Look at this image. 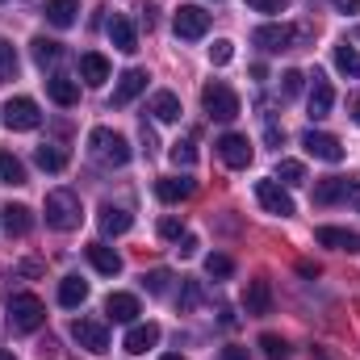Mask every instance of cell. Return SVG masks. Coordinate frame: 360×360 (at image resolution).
Returning <instances> with one entry per match:
<instances>
[{
    "label": "cell",
    "mask_w": 360,
    "mask_h": 360,
    "mask_svg": "<svg viewBox=\"0 0 360 360\" xmlns=\"http://www.w3.org/2000/svg\"><path fill=\"white\" fill-rule=\"evenodd\" d=\"M84 222V205L72 188H55L46 193V226L51 231H76Z\"/></svg>",
    "instance_id": "obj_1"
},
{
    "label": "cell",
    "mask_w": 360,
    "mask_h": 360,
    "mask_svg": "<svg viewBox=\"0 0 360 360\" xmlns=\"http://www.w3.org/2000/svg\"><path fill=\"white\" fill-rule=\"evenodd\" d=\"M89 151H92V160L105 164V168L130 164V143H126V134H117V130H109V126H96L89 134Z\"/></svg>",
    "instance_id": "obj_2"
},
{
    "label": "cell",
    "mask_w": 360,
    "mask_h": 360,
    "mask_svg": "<svg viewBox=\"0 0 360 360\" xmlns=\"http://www.w3.org/2000/svg\"><path fill=\"white\" fill-rule=\"evenodd\" d=\"M8 323H13V331H38L42 323H46V306L34 297V293H13L8 297Z\"/></svg>",
    "instance_id": "obj_3"
},
{
    "label": "cell",
    "mask_w": 360,
    "mask_h": 360,
    "mask_svg": "<svg viewBox=\"0 0 360 360\" xmlns=\"http://www.w3.org/2000/svg\"><path fill=\"white\" fill-rule=\"evenodd\" d=\"M201 105H205V113H210L214 122H235V117H239V96L226 89L222 80H214V84L201 89Z\"/></svg>",
    "instance_id": "obj_4"
},
{
    "label": "cell",
    "mask_w": 360,
    "mask_h": 360,
    "mask_svg": "<svg viewBox=\"0 0 360 360\" xmlns=\"http://www.w3.org/2000/svg\"><path fill=\"white\" fill-rule=\"evenodd\" d=\"M306 38H310L306 25H297V30H289V25H260V30L252 34V42H256L260 51H293V46L306 42Z\"/></svg>",
    "instance_id": "obj_5"
},
{
    "label": "cell",
    "mask_w": 360,
    "mask_h": 360,
    "mask_svg": "<svg viewBox=\"0 0 360 360\" xmlns=\"http://www.w3.org/2000/svg\"><path fill=\"white\" fill-rule=\"evenodd\" d=\"M4 126L8 130H38L42 126V109H38V101H30V96H13V101H4Z\"/></svg>",
    "instance_id": "obj_6"
},
{
    "label": "cell",
    "mask_w": 360,
    "mask_h": 360,
    "mask_svg": "<svg viewBox=\"0 0 360 360\" xmlns=\"http://www.w3.org/2000/svg\"><path fill=\"white\" fill-rule=\"evenodd\" d=\"M172 30H176V38H184V42H197V38L210 34V13L201 4H180L176 17H172Z\"/></svg>",
    "instance_id": "obj_7"
},
{
    "label": "cell",
    "mask_w": 360,
    "mask_h": 360,
    "mask_svg": "<svg viewBox=\"0 0 360 360\" xmlns=\"http://www.w3.org/2000/svg\"><path fill=\"white\" fill-rule=\"evenodd\" d=\"M302 147H306L314 160H323V164H340V160H344V143H340L335 134H327V130H306V134H302Z\"/></svg>",
    "instance_id": "obj_8"
},
{
    "label": "cell",
    "mask_w": 360,
    "mask_h": 360,
    "mask_svg": "<svg viewBox=\"0 0 360 360\" xmlns=\"http://www.w3.org/2000/svg\"><path fill=\"white\" fill-rule=\"evenodd\" d=\"M72 340H76L84 352H92V356H101V352L109 348V331H105V323H96V319H76V323H72Z\"/></svg>",
    "instance_id": "obj_9"
},
{
    "label": "cell",
    "mask_w": 360,
    "mask_h": 360,
    "mask_svg": "<svg viewBox=\"0 0 360 360\" xmlns=\"http://www.w3.org/2000/svg\"><path fill=\"white\" fill-rule=\"evenodd\" d=\"M256 197H260V205L276 214V218H293V197L281 188V180H256Z\"/></svg>",
    "instance_id": "obj_10"
},
{
    "label": "cell",
    "mask_w": 360,
    "mask_h": 360,
    "mask_svg": "<svg viewBox=\"0 0 360 360\" xmlns=\"http://www.w3.org/2000/svg\"><path fill=\"white\" fill-rule=\"evenodd\" d=\"M218 155H222L226 168H248V164H252V143H248V134H222V139H218Z\"/></svg>",
    "instance_id": "obj_11"
},
{
    "label": "cell",
    "mask_w": 360,
    "mask_h": 360,
    "mask_svg": "<svg viewBox=\"0 0 360 360\" xmlns=\"http://www.w3.org/2000/svg\"><path fill=\"white\" fill-rule=\"evenodd\" d=\"M314 239L323 243V248H335V252H360V235L356 231H348V226H319L314 231Z\"/></svg>",
    "instance_id": "obj_12"
},
{
    "label": "cell",
    "mask_w": 360,
    "mask_h": 360,
    "mask_svg": "<svg viewBox=\"0 0 360 360\" xmlns=\"http://www.w3.org/2000/svg\"><path fill=\"white\" fill-rule=\"evenodd\" d=\"M306 105H310V117H314V122H323V117L331 113V105H335V92H331V84H327L319 72H314V84H310Z\"/></svg>",
    "instance_id": "obj_13"
},
{
    "label": "cell",
    "mask_w": 360,
    "mask_h": 360,
    "mask_svg": "<svg viewBox=\"0 0 360 360\" xmlns=\"http://www.w3.org/2000/svg\"><path fill=\"white\" fill-rule=\"evenodd\" d=\"M109 42H113V51H122V55H134L139 51V34H134V25L126 21V17H109Z\"/></svg>",
    "instance_id": "obj_14"
},
{
    "label": "cell",
    "mask_w": 360,
    "mask_h": 360,
    "mask_svg": "<svg viewBox=\"0 0 360 360\" xmlns=\"http://www.w3.org/2000/svg\"><path fill=\"white\" fill-rule=\"evenodd\" d=\"M155 344H160V327H155V323H134V327L126 331V352H134V356L151 352Z\"/></svg>",
    "instance_id": "obj_15"
},
{
    "label": "cell",
    "mask_w": 360,
    "mask_h": 360,
    "mask_svg": "<svg viewBox=\"0 0 360 360\" xmlns=\"http://www.w3.org/2000/svg\"><path fill=\"white\" fill-rule=\"evenodd\" d=\"M143 89H147V72H143V68L122 72V76H117V89H113V105H130Z\"/></svg>",
    "instance_id": "obj_16"
},
{
    "label": "cell",
    "mask_w": 360,
    "mask_h": 360,
    "mask_svg": "<svg viewBox=\"0 0 360 360\" xmlns=\"http://www.w3.org/2000/svg\"><path fill=\"white\" fill-rule=\"evenodd\" d=\"M105 314L113 323H134L139 319V297L134 293H109L105 297Z\"/></svg>",
    "instance_id": "obj_17"
},
{
    "label": "cell",
    "mask_w": 360,
    "mask_h": 360,
    "mask_svg": "<svg viewBox=\"0 0 360 360\" xmlns=\"http://www.w3.org/2000/svg\"><path fill=\"white\" fill-rule=\"evenodd\" d=\"M80 80H84L89 89H101V84L109 80V59H105V55H96V51L80 55Z\"/></svg>",
    "instance_id": "obj_18"
},
{
    "label": "cell",
    "mask_w": 360,
    "mask_h": 360,
    "mask_svg": "<svg viewBox=\"0 0 360 360\" xmlns=\"http://www.w3.org/2000/svg\"><path fill=\"white\" fill-rule=\"evenodd\" d=\"M84 252H89V264L101 272V276H117V272H122V256H117L113 248H105V243H89Z\"/></svg>",
    "instance_id": "obj_19"
},
{
    "label": "cell",
    "mask_w": 360,
    "mask_h": 360,
    "mask_svg": "<svg viewBox=\"0 0 360 360\" xmlns=\"http://www.w3.org/2000/svg\"><path fill=\"white\" fill-rule=\"evenodd\" d=\"M193 180L188 176H164V180H155V197L160 201H168V205H176V201H184V197H193Z\"/></svg>",
    "instance_id": "obj_20"
},
{
    "label": "cell",
    "mask_w": 360,
    "mask_h": 360,
    "mask_svg": "<svg viewBox=\"0 0 360 360\" xmlns=\"http://www.w3.org/2000/svg\"><path fill=\"white\" fill-rule=\"evenodd\" d=\"M348 197V176H323L314 184V205H340Z\"/></svg>",
    "instance_id": "obj_21"
},
{
    "label": "cell",
    "mask_w": 360,
    "mask_h": 360,
    "mask_svg": "<svg viewBox=\"0 0 360 360\" xmlns=\"http://www.w3.org/2000/svg\"><path fill=\"white\" fill-rule=\"evenodd\" d=\"M243 306H248V314H272V285L269 281H252L248 293H243Z\"/></svg>",
    "instance_id": "obj_22"
},
{
    "label": "cell",
    "mask_w": 360,
    "mask_h": 360,
    "mask_svg": "<svg viewBox=\"0 0 360 360\" xmlns=\"http://www.w3.org/2000/svg\"><path fill=\"white\" fill-rule=\"evenodd\" d=\"M46 92H51V101L63 105V109H72V105L80 101V84H76L72 76H51V80H46Z\"/></svg>",
    "instance_id": "obj_23"
},
{
    "label": "cell",
    "mask_w": 360,
    "mask_h": 360,
    "mask_svg": "<svg viewBox=\"0 0 360 360\" xmlns=\"http://www.w3.org/2000/svg\"><path fill=\"white\" fill-rule=\"evenodd\" d=\"M96 222H101L105 235H126L134 218H130V210H122V205H101V218H96Z\"/></svg>",
    "instance_id": "obj_24"
},
{
    "label": "cell",
    "mask_w": 360,
    "mask_h": 360,
    "mask_svg": "<svg viewBox=\"0 0 360 360\" xmlns=\"http://www.w3.org/2000/svg\"><path fill=\"white\" fill-rule=\"evenodd\" d=\"M59 302H63L68 310L84 306V302H89V281H80V276H63V281H59Z\"/></svg>",
    "instance_id": "obj_25"
},
{
    "label": "cell",
    "mask_w": 360,
    "mask_h": 360,
    "mask_svg": "<svg viewBox=\"0 0 360 360\" xmlns=\"http://www.w3.org/2000/svg\"><path fill=\"white\" fill-rule=\"evenodd\" d=\"M151 117L155 122H180V96L176 92H155L151 96Z\"/></svg>",
    "instance_id": "obj_26"
},
{
    "label": "cell",
    "mask_w": 360,
    "mask_h": 360,
    "mask_svg": "<svg viewBox=\"0 0 360 360\" xmlns=\"http://www.w3.org/2000/svg\"><path fill=\"white\" fill-rule=\"evenodd\" d=\"M76 13H80V4H76V0H46V21H51V25H59V30L76 25Z\"/></svg>",
    "instance_id": "obj_27"
},
{
    "label": "cell",
    "mask_w": 360,
    "mask_h": 360,
    "mask_svg": "<svg viewBox=\"0 0 360 360\" xmlns=\"http://www.w3.org/2000/svg\"><path fill=\"white\" fill-rule=\"evenodd\" d=\"M34 160H38L42 172H63V168H68V151L55 147V143H42V147L34 151Z\"/></svg>",
    "instance_id": "obj_28"
},
{
    "label": "cell",
    "mask_w": 360,
    "mask_h": 360,
    "mask_svg": "<svg viewBox=\"0 0 360 360\" xmlns=\"http://www.w3.org/2000/svg\"><path fill=\"white\" fill-rule=\"evenodd\" d=\"M0 214H4V231H8V235H30V226H34V214H30L25 205H4Z\"/></svg>",
    "instance_id": "obj_29"
},
{
    "label": "cell",
    "mask_w": 360,
    "mask_h": 360,
    "mask_svg": "<svg viewBox=\"0 0 360 360\" xmlns=\"http://www.w3.org/2000/svg\"><path fill=\"white\" fill-rule=\"evenodd\" d=\"M0 180L4 184H25V164L13 151H0Z\"/></svg>",
    "instance_id": "obj_30"
},
{
    "label": "cell",
    "mask_w": 360,
    "mask_h": 360,
    "mask_svg": "<svg viewBox=\"0 0 360 360\" xmlns=\"http://www.w3.org/2000/svg\"><path fill=\"white\" fill-rule=\"evenodd\" d=\"M335 68H340L344 76H356V80H360V51H356V46H348V42H344V46H335Z\"/></svg>",
    "instance_id": "obj_31"
},
{
    "label": "cell",
    "mask_w": 360,
    "mask_h": 360,
    "mask_svg": "<svg viewBox=\"0 0 360 360\" xmlns=\"http://www.w3.org/2000/svg\"><path fill=\"white\" fill-rule=\"evenodd\" d=\"M30 46H34V63H38V68L59 63V42H51V38H34Z\"/></svg>",
    "instance_id": "obj_32"
},
{
    "label": "cell",
    "mask_w": 360,
    "mask_h": 360,
    "mask_svg": "<svg viewBox=\"0 0 360 360\" xmlns=\"http://www.w3.org/2000/svg\"><path fill=\"white\" fill-rule=\"evenodd\" d=\"M8 80H17V51L8 38H0V84H8Z\"/></svg>",
    "instance_id": "obj_33"
},
{
    "label": "cell",
    "mask_w": 360,
    "mask_h": 360,
    "mask_svg": "<svg viewBox=\"0 0 360 360\" xmlns=\"http://www.w3.org/2000/svg\"><path fill=\"white\" fill-rule=\"evenodd\" d=\"M201 302H205L201 281H180V310H197Z\"/></svg>",
    "instance_id": "obj_34"
},
{
    "label": "cell",
    "mask_w": 360,
    "mask_h": 360,
    "mask_svg": "<svg viewBox=\"0 0 360 360\" xmlns=\"http://www.w3.org/2000/svg\"><path fill=\"white\" fill-rule=\"evenodd\" d=\"M276 180H281V184H306V168H302L297 160H281V164H276Z\"/></svg>",
    "instance_id": "obj_35"
},
{
    "label": "cell",
    "mask_w": 360,
    "mask_h": 360,
    "mask_svg": "<svg viewBox=\"0 0 360 360\" xmlns=\"http://www.w3.org/2000/svg\"><path fill=\"white\" fill-rule=\"evenodd\" d=\"M205 272H210L214 281H226V276L235 272V260H231V256H222V252H214V256H205Z\"/></svg>",
    "instance_id": "obj_36"
},
{
    "label": "cell",
    "mask_w": 360,
    "mask_h": 360,
    "mask_svg": "<svg viewBox=\"0 0 360 360\" xmlns=\"http://www.w3.org/2000/svg\"><path fill=\"white\" fill-rule=\"evenodd\" d=\"M231 59H235V42H231V38H218V42L210 46V63H214V68H226Z\"/></svg>",
    "instance_id": "obj_37"
},
{
    "label": "cell",
    "mask_w": 360,
    "mask_h": 360,
    "mask_svg": "<svg viewBox=\"0 0 360 360\" xmlns=\"http://www.w3.org/2000/svg\"><path fill=\"white\" fill-rule=\"evenodd\" d=\"M168 155H172V164H176V168H193V164H197V151H193V143H188V139H184V143H172V151H168Z\"/></svg>",
    "instance_id": "obj_38"
},
{
    "label": "cell",
    "mask_w": 360,
    "mask_h": 360,
    "mask_svg": "<svg viewBox=\"0 0 360 360\" xmlns=\"http://www.w3.org/2000/svg\"><path fill=\"white\" fill-rule=\"evenodd\" d=\"M188 231H184V222L180 218H160V239H168V243H180Z\"/></svg>",
    "instance_id": "obj_39"
},
{
    "label": "cell",
    "mask_w": 360,
    "mask_h": 360,
    "mask_svg": "<svg viewBox=\"0 0 360 360\" xmlns=\"http://www.w3.org/2000/svg\"><path fill=\"white\" fill-rule=\"evenodd\" d=\"M168 281H172V276H168V269H151L147 276H143L147 293H164V289H168Z\"/></svg>",
    "instance_id": "obj_40"
},
{
    "label": "cell",
    "mask_w": 360,
    "mask_h": 360,
    "mask_svg": "<svg viewBox=\"0 0 360 360\" xmlns=\"http://www.w3.org/2000/svg\"><path fill=\"white\" fill-rule=\"evenodd\" d=\"M260 348H264V352H269L272 360H281L285 352H289V344H285L281 335H260Z\"/></svg>",
    "instance_id": "obj_41"
},
{
    "label": "cell",
    "mask_w": 360,
    "mask_h": 360,
    "mask_svg": "<svg viewBox=\"0 0 360 360\" xmlns=\"http://www.w3.org/2000/svg\"><path fill=\"white\" fill-rule=\"evenodd\" d=\"M302 80H306L302 72H285V76H281V92H285V96H297V92H302Z\"/></svg>",
    "instance_id": "obj_42"
},
{
    "label": "cell",
    "mask_w": 360,
    "mask_h": 360,
    "mask_svg": "<svg viewBox=\"0 0 360 360\" xmlns=\"http://www.w3.org/2000/svg\"><path fill=\"white\" fill-rule=\"evenodd\" d=\"M256 13H285L289 8V0H248Z\"/></svg>",
    "instance_id": "obj_43"
},
{
    "label": "cell",
    "mask_w": 360,
    "mask_h": 360,
    "mask_svg": "<svg viewBox=\"0 0 360 360\" xmlns=\"http://www.w3.org/2000/svg\"><path fill=\"white\" fill-rule=\"evenodd\" d=\"M155 147H160V139H155V130L143 122V151H147V155H155Z\"/></svg>",
    "instance_id": "obj_44"
},
{
    "label": "cell",
    "mask_w": 360,
    "mask_h": 360,
    "mask_svg": "<svg viewBox=\"0 0 360 360\" xmlns=\"http://www.w3.org/2000/svg\"><path fill=\"white\" fill-rule=\"evenodd\" d=\"M335 4V13H344V17H356L360 13V0H331Z\"/></svg>",
    "instance_id": "obj_45"
},
{
    "label": "cell",
    "mask_w": 360,
    "mask_h": 360,
    "mask_svg": "<svg viewBox=\"0 0 360 360\" xmlns=\"http://www.w3.org/2000/svg\"><path fill=\"white\" fill-rule=\"evenodd\" d=\"M197 248H201V243H197V235H184V239H180V256H197Z\"/></svg>",
    "instance_id": "obj_46"
},
{
    "label": "cell",
    "mask_w": 360,
    "mask_h": 360,
    "mask_svg": "<svg viewBox=\"0 0 360 360\" xmlns=\"http://www.w3.org/2000/svg\"><path fill=\"white\" fill-rule=\"evenodd\" d=\"M348 197H352V205H356V214H360V180L356 176H348Z\"/></svg>",
    "instance_id": "obj_47"
},
{
    "label": "cell",
    "mask_w": 360,
    "mask_h": 360,
    "mask_svg": "<svg viewBox=\"0 0 360 360\" xmlns=\"http://www.w3.org/2000/svg\"><path fill=\"white\" fill-rule=\"evenodd\" d=\"M222 360H248V348H222Z\"/></svg>",
    "instance_id": "obj_48"
},
{
    "label": "cell",
    "mask_w": 360,
    "mask_h": 360,
    "mask_svg": "<svg viewBox=\"0 0 360 360\" xmlns=\"http://www.w3.org/2000/svg\"><path fill=\"white\" fill-rule=\"evenodd\" d=\"M348 109H352V117H356V126H360V96H352V101H348Z\"/></svg>",
    "instance_id": "obj_49"
},
{
    "label": "cell",
    "mask_w": 360,
    "mask_h": 360,
    "mask_svg": "<svg viewBox=\"0 0 360 360\" xmlns=\"http://www.w3.org/2000/svg\"><path fill=\"white\" fill-rule=\"evenodd\" d=\"M160 360H184V356H176V352H168V356H160Z\"/></svg>",
    "instance_id": "obj_50"
},
{
    "label": "cell",
    "mask_w": 360,
    "mask_h": 360,
    "mask_svg": "<svg viewBox=\"0 0 360 360\" xmlns=\"http://www.w3.org/2000/svg\"><path fill=\"white\" fill-rule=\"evenodd\" d=\"M0 360H17V356H13V352H0Z\"/></svg>",
    "instance_id": "obj_51"
},
{
    "label": "cell",
    "mask_w": 360,
    "mask_h": 360,
    "mask_svg": "<svg viewBox=\"0 0 360 360\" xmlns=\"http://www.w3.org/2000/svg\"><path fill=\"white\" fill-rule=\"evenodd\" d=\"M0 4H4V0H0Z\"/></svg>",
    "instance_id": "obj_52"
}]
</instances>
